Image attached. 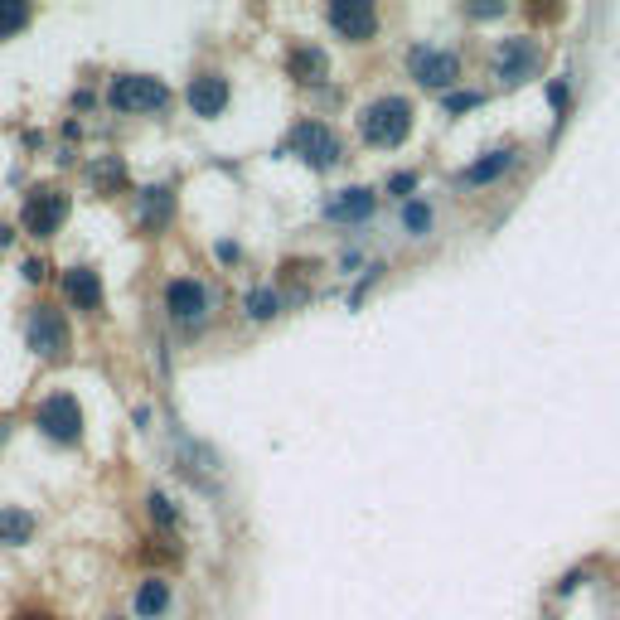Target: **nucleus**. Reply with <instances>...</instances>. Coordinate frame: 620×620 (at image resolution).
<instances>
[{"mask_svg":"<svg viewBox=\"0 0 620 620\" xmlns=\"http://www.w3.org/2000/svg\"><path fill=\"white\" fill-rule=\"evenodd\" d=\"M20 340L39 363H63L73 354V325H68V310H59L53 301H34L24 305L20 315Z\"/></svg>","mask_w":620,"mask_h":620,"instance_id":"nucleus-1","label":"nucleus"},{"mask_svg":"<svg viewBox=\"0 0 620 620\" xmlns=\"http://www.w3.org/2000/svg\"><path fill=\"white\" fill-rule=\"evenodd\" d=\"M160 310L185 340H194V334H204V325L214 320V291H208L199 276H170L160 291Z\"/></svg>","mask_w":620,"mask_h":620,"instance_id":"nucleus-2","label":"nucleus"},{"mask_svg":"<svg viewBox=\"0 0 620 620\" xmlns=\"http://www.w3.org/2000/svg\"><path fill=\"white\" fill-rule=\"evenodd\" d=\"M68 214H73V194H68L63 185H30L24 199H20L15 228L24 237H34V243H49V237H59Z\"/></svg>","mask_w":620,"mask_h":620,"instance_id":"nucleus-3","label":"nucleus"},{"mask_svg":"<svg viewBox=\"0 0 620 620\" xmlns=\"http://www.w3.org/2000/svg\"><path fill=\"white\" fill-rule=\"evenodd\" d=\"M30 427L44 436L49 446H63V450H73V446H82V402L73 398L68 388H53V392H44V398L34 402V412H30Z\"/></svg>","mask_w":620,"mask_h":620,"instance_id":"nucleus-4","label":"nucleus"},{"mask_svg":"<svg viewBox=\"0 0 620 620\" xmlns=\"http://www.w3.org/2000/svg\"><path fill=\"white\" fill-rule=\"evenodd\" d=\"M107 107L117 111V117H155V111L170 107V88L150 73H111Z\"/></svg>","mask_w":620,"mask_h":620,"instance_id":"nucleus-5","label":"nucleus"},{"mask_svg":"<svg viewBox=\"0 0 620 620\" xmlns=\"http://www.w3.org/2000/svg\"><path fill=\"white\" fill-rule=\"evenodd\" d=\"M407 131H412V102H407V97H378V102H369L359 111V136L378 150L402 146Z\"/></svg>","mask_w":620,"mask_h":620,"instance_id":"nucleus-6","label":"nucleus"},{"mask_svg":"<svg viewBox=\"0 0 620 620\" xmlns=\"http://www.w3.org/2000/svg\"><path fill=\"white\" fill-rule=\"evenodd\" d=\"M286 150H295L301 160L310 165V170H334L340 165V155H344V146H340V136L330 131L320 117H305V121H295L291 126V140H286Z\"/></svg>","mask_w":620,"mask_h":620,"instance_id":"nucleus-7","label":"nucleus"},{"mask_svg":"<svg viewBox=\"0 0 620 620\" xmlns=\"http://www.w3.org/2000/svg\"><path fill=\"white\" fill-rule=\"evenodd\" d=\"M59 295L68 310H78V315H102L107 310V286H102V272H97L92 262H73L59 272Z\"/></svg>","mask_w":620,"mask_h":620,"instance_id":"nucleus-8","label":"nucleus"},{"mask_svg":"<svg viewBox=\"0 0 620 620\" xmlns=\"http://www.w3.org/2000/svg\"><path fill=\"white\" fill-rule=\"evenodd\" d=\"M407 73H412L421 88L446 92L450 82H460V59L450 49H436V44H412L407 49Z\"/></svg>","mask_w":620,"mask_h":620,"instance_id":"nucleus-9","label":"nucleus"},{"mask_svg":"<svg viewBox=\"0 0 620 620\" xmlns=\"http://www.w3.org/2000/svg\"><path fill=\"white\" fill-rule=\"evenodd\" d=\"M538 63H543V53L528 34H514V39H499L495 44V78L504 82V88L528 82L533 73H538Z\"/></svg>","mask_w":620,"mask_h":620,"instance_id":"nucleus-10","label":"nucleus"},{"mask_svg":"<svg viewBox=\"0 0 620 620\" xmlns=\"http://www.w3.org/2000/svg\"><path fill=\"white\" fill-rule=\"evenodd\" d=\"M175 208H179V194H175L170 179L136 189V228L146 233V237H160L175 223Z\"/></svg>","mask_w":620,"mask_h":620,"instance_id":"nucleus-11","label":"nucleus"},{"mask_svg":"<svg viewBox=\"0 0 620 620\" xmlns=\"http://www.w3.org/2000/svg\"><path fill=\"white\" fill-rule=\"evenodd\" d=\"M325 20H330L334 34L354 39V44H369V39L378 34V10L369 5V0H330Z\"/></svg>","mask_w":620,"mask_h":620,"instance_id":"nucleus-12","label":"nucleus"},{"mask_svg":"<svg viewBox=\"0 0 620 620\" xmlns=\"http://www.w3.org/2000/svg\"><path fill=\"white\" fill-rule=\"evenodd\" d=\"M228 97H233V88H228V78L223 73H214V68H204V73H194L189 78V88H185V102H189V111L199 121H214V117H223V107H228Z\"/></svg>","mask_w":620,"mask_h":620,"instance_id":"nucleus-13","label":"nucleus"},{"mask_svg":"<svg viewBox=\"0 0 620 620\" xmlns=\"http://www.w3.org/2000/svg\"><path fill=\"white\" fill-rule=\"evenodd\" d=\"M170 611H175V582L170 576H160V572L140 576L136 591H131V615L136 620H165Z\"/></svg>","mask_w":620,"mask_h":620,"instance_id":"nucleus-14","label":"nucleus"},{"mask_svg":"<svg viewBox=\"0 0 620 620\" xmlns=\"http://www.w3.org/2000/svg\"><path fill=\"white\" fill-rule=\"evenodd\" d=\"M518 165V146H499V150H485L475 165H465V170L456 175V185H470V189H485L495 185V179H504Z\"/></svg>","mask_w":620,"mask_h":620,"instance_id":"nucleus-15","label":"nucleus"},{"mask_svg":"<svg viewBox=\"0 0 620 620\" xmlns=\"http://www.w3.org/2000/svg\"><path fill=\"white\" fill-rule=\"evenodd\" d=\"M39 533V514L24 504H0V547H24Z\"/></svg>","mask_w":620,"mask_h":620,"instance_id":"nucleus-16","label":"nucleus"},{"mask_svg":"<svg viewBox=\"0 0 620 620\" xmlns=\"http://www.w3.org/2000/svg\"><path fill=\"white\" fill-rule=\"evenodd\" d=\"M373 208H378L373 189H340V194L325 204V218H330V223H369Z\"/></svg>","mask_w":620,"mask_h":620,"instance_id":"nucleus-17","label":"nucleus"},{"mask_svg":"<svg viewBox=\"0 0 620 620\" xmlns=\"http://www.w3.org/2000/svg\"><path fill=\"white\" fill-rule=\"evenodd\" d=\"M82 179H88L102 199H111V194L126 189V160H121V155H97V160L82 165Z\"/></svg>","mask_w":620,"mask_h":620,"instance_id":"nucleus-18","label":"nucleus"},{"mask_svg":"<svg viewBox=\"0 0 620 620\" xmlns=\"http://www.w3.org/2000/svg\"><path fill=\"white\" fill-rule=\"evenodd\" d=\"M325 73H330L325 49H315V44H295L291 49V78L295 82H325Z\"/></svg>","mask_w":620,"mask_h":620,"instance_id":"nucleus-19","label":"nucleus"},{"mask_svg":"<svg viewBox=\"0 0 620 620\" xmlns=\"http://www.w3.org/2000/svg\"><path fill=\"white\" fill-rule=\"evenodd\" d=\"M30 24H34L30 0H0V44H5V39H20Z\"/></svg>","mask_w":620,"mask_h":620,"instance_id":"nucleus-20","label":"nucleus"},{"mask_svg":"<svg viewBox=\"0 0 620 620\" xmlns=\"http://www.w3.org/2000/svg\"><path fill=\"white\" fill-rule=\"evenodd\" d=\"M146 518L165 533V538H170V533L179 528V504L165 495V489H150V495H146Z\"/></svg>","mask_w":620,"mask_h":620,"instance_id":"nucleus-21","label":"nucleus"},{"mask_svg":"<svg viewBox=\"0 0 620 620\" xmlns=\"http://www.w3.org/2000/svg\"><path fill=\"white\" fill-rule=\"evenodd\" d=\"M243 310H247V320L266 325V320L281 315V291H272V286H252V291L243 295Z\"/></svg>","mask_w":620,"mask_h":620,"instance_id":"nucleus-22","label":"nucleus"},{"mask_svg":"<svg viewBox=\"0 0 620 620\" xmlns=\"http://www.w3.org/2000/svg\"><path fill=\"white\" fill-rule=\"evenodd\" d=\"M402 228H407V237H427L436 228V208L427 199H407L402 204Z\"/></svg>","mask_w":620,"mask_h":620,"instance_id":"nucleus-23","label":"nucleus"},{"mask_svg":"<svg viewBox=\"0 0 620 620\" xmlns=\"http://www.w3.org/2000/svg\"><path fill=\"white\" fill-rule=\"evenodd\" d=\"M20 281H24V286H44V281H49V262L39 257V252L20 257Z\"/></svg>","mask_w":620,"mask_h":620,"instance_id":"nucleus-24","label":"nucleus"},{"mask_svg":"<svg viewBox=\"0 0 620 620\" xmlns=\"http://www.w3.org/2000/svg\"><path fill=\"white\" fill-rule=\"evenodd\" d=\"M412 189H417V170H398V175H388V194H392V199H407Z\"/></svg>","mask_w":620,"mask_h":620,"instance_id":"nucleus-25","label":"nucleus"},{"mask_svg":"<svg viewBox=\"0 0 620 620\" xmlns=\"http://www.w3.org/2000/svg\"><path fill=\"white\" fill-rule=\"evenodd\" d=\"M504 10H509L504 0H485V5H465V15H470V20H499Z\"/></svg>","mask_w":620,"mask_h":620,"instance_id":"nucleus-26","label":"nucleus"},{"mask_svg":"<svg viewBox=\"0 0 620 620\" xmlns=\"http://www.w3.org/2000/svg\"><path fill=\"white\" fill-rule=\"evenodd\" d=\"M485 102V92H450L446 97V111H470V107H480Z\"/></svg>","mask_w":620,"mask_h":620,"instance_id":"nucleus-27","label":"nucleus"},{"mask_svg":"<svg viewBox=\"0 0 620 620\" xmlns=\"http://www.w3.org/2000/svg\"><path fill=\"white\" fill-rule=\"evenodd\" d=\"M214 257H218L223 266H233V262H243V247H237V243H228V237H223V243L214 247Z\"/></svg>","mask_w":620,"mask_h":620,"instance_id":"nucleus-28","label":"nucleus"},{"mask_svg":"<svg viewBox=\"0 0 620 620\" xmlns=\"http://www.w3.org/2000/svg\"><path fill=\"white\" fill-rule=\"evenodd\" d=\"M68 107H73V111H92L97 107V92L92 88H78L73 97H68Z\"/></svg>","mask_w":620,"mask_h":620,"instance_id":"nucleus-29","label":"nucleus"},{"mask_svg":"<svg viewBox=\"0 0 620 620\" xmlns=\"http://www.w3.org/2000/svg\"><path fill=\"white\" fill-rule=\"evenodd\" d=\"M547 102H553V111L562 117V111H567V82H553V88H547Z\"/></svg>","mask_w":620,"mask_h":620,"instance_id":"nucleus-30","label":"nucleus"},{"mask_svg":"<svg viewBox=\"0 0 620 620\" xmlns=\"http://www.w3.org/2000/svg\"><path fill=\"white\" fill-rule=\"evenodd\" d=\"M15 243H20V228H15V223H0V257H5Z\"/></svg>","mask_w":620,"mask_h":620,"instance_id":"nucleus-31","label":"nucleus"},{"mask_svg":"<svg viewBox=\"0 0 620 620\" xmlns=\"http://www.w3.org/2000/svg\"><path fill=\"white\" fill-rule=\"evenodd\" d=\"M15 427H20V412H0V446L15 436Z\"/></svg>","mask_w":620,"mask_h":620,"instance_id":"nucleus-32","label":"nucleus"},{"mask_svg":"<svg viewBox=\"0 0 620 620\" xmlns=\"http://www.w3.org/2000/svg\"><path fill=\"white\" fill-rule=\"evenodd\" d=\"M10 620H59V615H53V611H30V605H24V611H15Z\"/></svg>","mask_w":620,"mask_h":620,"instance_id":"nucleus-33","label":"nucleus"},{"mask_svg":"<svg viewBox=\"0 0 620 620\" xmlns=\"http://www.w3.org/2000/svg\"><path fill=\"white\" fill-rule=\"evenodd\" d=\"M82 136V121H63V140H78Z\"/></svg>","mask_w":620,"mask_h":620,"instance_id":"nucleus-34","label":"nucleus"},{"mask_svg":"<svg viewBox=\"0 0 620 620\" xmlns=\"http://www.w3.org/2000/svg\"><path fill=\"white\" fill-rule=\"evenodd\" d=\"M107 620H121V615H107Z\"/></svg>","mask_w":620,"mask_h":620,"instance_id":"nucleus-35","label":"nucleus"}]
</instances>
